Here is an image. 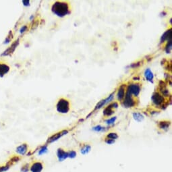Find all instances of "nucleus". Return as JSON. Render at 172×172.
Here are the masks:
<instances>
[{"mask_svg": "<svg viewBox=\"0 0 172 172\" xmlns=\"http://www.w3.org/2000/svg\"><path fill=\"white\" fill-rule=\"evenodd\" d=\"M141 90V86L139 83H131L128 85L126 89V93L130 94L135 97H137L139 95Z\"/></svg>", "mask_w": 172, "mask_h": 172, "instance_id": "7ed1b4c3", "label": "nucleus"}, {"mask_svg": "<svg viewBox=\"0 0 172 172\" xmlns=\"http://www.w3.org/2000/svg\"><path fill=\"white\" fill-rule=\"evenodd\" d=\"M106 104H107V103H106V100H105V99L101 100V101H100L99 102H98V103L95 105V107H94L93 112L94 111L98 110V109H100L101 108H102V107H103L105 105H106Z\"/></svg>", "mask_w": 172, "mask_h": 172, "instance_id": "aec40b11", "label": "nucleus"}, {"mask_svg": "<svg viewBox=\"0 0 172 172\" xmlns=\"http://www.w3.org/2000/svg\"><path fill=\"white\" fill-rule=\"evenodd\" d=\"M157 125H158V128H159L160 130H169V126L171 125V122L167 120H162V121H159V122H158Z\"/></svg>", "mask_w": 172, "mask_h": 172, "instance_id": "4468645a", "label": "nucleus"}, {"mask_svg": "<svg viewBox=\"0 0 172 172\" xmlns=\"http://www.w3.org/2000/svg\"><path fill=\"white\" fill-rule=\"evenodd\" d=\"M77 155L76 152L75 151L71 150L68 151V157L70 159H74Z\"/></svg>", "mask_w": 172, "mask_h": 172, "instance_id": "a878e982", "label": "nucleus"}, {"mask_svg": "<svg viewBox=\"0 0 172 172\" xmlns=\"http://www.w3.org/2000/svg\"><path fill=\"white\" fill-rule=\"evenodd\" d=\"M52 12L60 18H64L70 14V3L65 1H56L52 4Z\"/></svg>", "mask_w": 172, "mask_h": 172, "instance_id": "f257e3e1", "label": "nucleus"}, {"mask_svg": "<svg viewBox=\"0 0 172 172\" xmlns=\"http://www.w3.org/2000/svg\"><path fill=\"white\" fill-rule=\"evenodd\" d=\"M105 138L116 141V140L119 138V136L116 132H109V133H108L106 136H105Z\"/></svg>", "mask_w": 172, "mask_h": 172, "instance_id": "4be33fe9", "label": "nucleus"}, {"mask_svg": "<svg viewBox=\"0 0 172 172\" xmlns=\"http://www.w3.org/2000/svg\"><path fill=\"white\" fill-rule=\"evenodd\" d=\"M21 172H28L30 171V163H26L22 166L20 169Z\"/></svg>", "mask_w": 172, "mask_h": 172, "instance_id": "bb28decb", "label": "nucleus"}, {"mask_svg": "<svg viewBox=\"0 0 172 172\" xmlns=\"http://www.w3.org/2000/svg\"><path fill=\"white\" fill-rule=\"evenodd\" d=\"M126 94V85L122 84L118 88V92H117V99L118 101H122L125 97Z\"/></svg>", "mask_w": 172, "mask_h": 172, "instance_id": "9b49d317", "label": "nucleus"}, {"mask_svg": "<svg viewBox=\"0 0 172 172\" xmlns=\"http://www.w3.org/2000/svg\"><path fill=\"white\" fill-rule=\"evenodd\" d=\"M145 77L146 78L147 81H149V82L153 83V79H154V74L153 73V72L151 70V69L147 68L145 70V73H144Z\"/></svg>", "mask_w": 172, "mask_h": 172, "instance_id": "2eb2a0df", "label": "nucleus"}, {"mask_svg": "<svg viewBox=\"0 0 172 172\" xmlns=\"http://www.w3.org/2000/svg\"><path fill=\"white\" fill-rule=\"evenodd\" d=\"M142 63H143V62H136V63H134V64H131V65L130 66V67L132 68H136L139 67L140 66L142 65Z\"/></svg>", "mask_w": 172, "mask_h": 172, "instance_id": "c85d7f7f", "label": "nucleus"}, {"mask_svg": "<svg viewBox=\"0 0 172 172\" xmlns=\"http://www.w3.org/2000/svg\"><path fill=\"white\" fill-rule=\"evenodd\" d=\"M90 151H91V146L90 145L85 143V144H82L81 145L80 151V153L83 155L89 153Z\"/></svg>", "mask_w": 172, "mask_h": 172, "instance_id": "f3484780", "label": "nucleus"}, {"mask_svg": "<svg viewBox=\"0 0 172 172\" xmlns=\"http://www.w3.org/2000/svg\"><path fill=\"white\" fill-rule=\"evenodd\" d=\"M114 113H115L114 109L113 108L110 104H109L108 106L105 107L103 111V114L105 117H109L112 116L113 114H114Z\"/></svg>", "mask_w": 172, "mask_h": 172, "instance_id": "a211bd4d", "label": "nucleus"}, {"mask_svg": "<svg viewBox=\"0 0 172 172\" xmlns=\"http://www.w3.org/2000/svg\"><path fill=\"white\" fill-rule=\"evenodd\" d=\"M171 40H169L167 41V45H166L165 46V52L167 53V54H170L171 52Z\"/></svg>", "mask_w": 172, "mask_h": 172, "instance_id": "393cba45", "label": "nucleus"}, {"mask_svg": "<svg viewBox=\"0 0 172 172\" xmlns=\"http://www.w3.org/2000/svg\"><path fill=\"white\" fill-rule=\"evenodd\" d=\"M28 151V145L26 143H23V144L19 145L18 147H16V153L18 155L23 156L27 153Z\"/></svg>", "mask_w": 172, "mask_h": 172, "instance_id": "9d476101", "label": "nucleus"}, {"mask_svg": "<svg viewBox=\"0 0 172 172\" xmlns=\"http://www.w3.org/2000/svg\"><path fill=\"white\" fill-rule=\"evenodd\" d=\"M47 151H48V147H47V145L45 144L39 149V151H38V155H43L46 154Z\"/></svg>", "mask_w": 172, "mask_h": 172, "instance_id": "412c9836", "label": "nucleus"}, {"mask_svg": "<svg viewBox=\"0 0 172 172\" xmlns=\"http://www.w3.org/2000/svg\"><path fill=\"white\" fill-rule=\"evenodd\" d=\"M104 142H105V143L107 145H113L116 143V141H114V140L107 139V138H105V139H104Z\"/></svg>", "mask_w": 172, "mask_h": 172, "instance_id": "cd10ccee", "label": "nucleus"}, {"mask_svg": "<svg viewBox=\"0 0 172 172\" xmlns=\"http://www.w3.org/2000/svg\"><path fill=\"white\" fill-rule=\"evenodd\" d=\"M171 28H169L166 31L165 33H164L163 35H162L160 39V43H163L165 41H169L171 40Z\"/></svg>", "mask_w": 172, "mask_h": 172, "instance_id": "f8f14e48", "label": "nucleus"}, {"mask_svg": "<svg viewBox=\"0 0 172 172\" xmlns=\"http://www.w3.org/2000/svg\"><path fill=\"white\" fill-rule=\"evenodd\" d=\"M105 127H103V126H101V125H97L95 126H94V127H92V130H93L94 132H103L105 131Z\"/></svg>", "mask_w": 172, "mask_h": 172, "instance_id": "b1692460", "label": "nucleus"}, {"mask_svg": "<svg viewBox=\"0 0 172 172\" xmlns=\"http://www.w3.org/2000/svg\"><path fill=\"white\" fill-rule=\"evenodd\" d=\"M57 157L59 161H64L68 158V151L62 148H58L56 152Z\"/></svg>", "mask_w": 172, "mask_h": 172, "instance_id": "1a4fd4ad", "label": "nucleus"}, {"mask_svg": "<svg viewBox=\"0 0 172 172\" xmlns=\"http://www.w3.org/2000/svg\"><path fill=\"white\" fill-rule=\"evenodd\" d=\"M116 120H117V117L115 116V117H113V118L107 119V120L105 121V122L106 123V124H107L108 126H111L115 124Z\"/></svg>", "mask_w": 172, "mask_h": 172, "instance_id": "5701e85b", "label": "nucleus"}, {"mask_svg": "<svg viewBox=\"0 0 172 172\" xmlns=\"http://www.w3.org/2000/svg\"><path fill=\"white\" fill-rule=\"evenodd\" d=\"M68 133V130H62V131L57 132V133H56V134H54V135H53L52 136H51V137L49 138L48 139H47L46 145H48L49 144H52V143H54V142L58 141L60 138L64 137V135H67Z\"/></svg>", "mask_w": 172, "mask_h": 172, "instance_id": "0eeeda50", "label": "nucleus"}, {"mask_svg": "<svg viewBox=\"0 0 172 172\" xmlns=\"http://www.w3.org/2000/svg\"><path fill=\"white\" fill-rule=\"evenodd\" d=\"M132 116H133L134 120L137 122H141L144 120L145 116L142 114L141 113L139 112H135L132 113Z\"/></svg>", "mask_w": 172, "mask_h": 172, "instance_id": "6ab92c4d", "label": "nucleus"}, {"mask_svg": "<svg viewBox=\"0 0 172 172\" xmlns=\"http://www.w3.org/2000/svg\"><path fill=\"white\" fill-rule=\"evenodd\" d=\"M22 3L24 6H29L30 5V1L26 0V1H22Z\"/></svg>", "mask_w": 172, "mask_h": 172, "instance_id": "7c9ffc66", "label": "nucleus"}, {"mask_svg": "<svg viewBox=\"0 0 172 172\" xmlns=\"http://www.w3.org/2000/svg\"><path fill=\"white\" fill-rule=\"evenodd\" d=\"M18 43H19V40L18 39V40L14 41V42L12 43V45H11V46L4 52V54H2V56H7V55L12 54V53L14 52V50H16L17 46H18Z\"/></svg>", "mask_w": 172, "mask_h": 172, "instance_id": "dca6fc26", "label": "nucleus"}, {"mask_svg": "<svg viewBox=\"0 0 172 172\" xmlns=\"http://www.w3.org/2000/svg\"><path fill=\"white\" fill-rule=\"evenodd\" d=\"M10 68L7 62L0 60V77L4 76L9 72Z\"/></svg>", "mask_w": 172, "mask_h": 172, "instance_id": "6e6552de", "label": "nucleus"}, {"mask_svg": "<svg viewBox=\"0 0 172 172\" xmlns=\"http://www.w3.org/2000/svg\"><path fill=\"white\" fill-rule=\"evenodd\" d=\"M56 110L60 113H68L70 110V103L67 99L61 98L56 104Z\"/></svg>", "mask_w": 172, "mask_h": 172, "instance_id": "f03ea898", "label": "nucleus"}, {"mask_svg": "<svg viewBox=\"0 0 172 172\" xmlns=\"http://www.w3.org/2000/svg\"><path fill=\"white\" fill-rule=\"evenodd\" d=\"M136 105H137V101L133 96L126 93L125 97L122 102V106L126 108H130V107H135Z\"/></svg>", "mask_w": 172, "mask_h": 172, "instance_id": "39448f33", "label": "nucleus"}, {"mask_svg": "<svg viewBox=\"0 0 172 172\" xmlns=\"http://www.w3.org/2000/svg\"><path fill=\"white\" fill-rule=\"evenodd\" d=\"M27 29H28V26H26V25L22 26L21 27V28L20 29V33L21 34L24 33V32H26V31H27Z\"/></svg>", "mask_w": 172, "mask_h": 172, "instance_id": "c756f323", "label": "nucleus"}, {"mask_svg": "<svg viewBox=\"0 0 172 172\" xmlns=\"http://www.w3.org/2000/svg\"><path fill=\"white\" fill-rule=\"evenodd\" d=\"M44 169V163L41 161L35 160L30 163V171L42 172Z\"/></svg>", "mask_w": 172, "mask_h": 172, "instance_id": "423d86ee", "label": "nucleus"}, {"mask_svg": "<svg viewBox=\"0 0 172 172\" xmlns=\"http://www.w3.org/2000/svg\"><path fill=\"white\" fill-rule=\"evenodd\" d=\"M151 101L157 107H161L165 102V98L160 92H155L151 97Z\"/></svg>", "mask_w": 172, "mask_h": 172, "instance_id": "20e7f679", "label": "nucleus"}, {"mask_svg": "<svg viewBox=\"0 0 172 172\" xmlns=\"http://www.w3.org/2000/svg\"><path fill=\"white\" fill-rule=\"evenodd\" d=\"M16 162H17V160L16 158L15 157L12 158V159L9 161L7 162L5 165L0 166V172H5V171H7V170L10 168L11 166H12L13 164L16 163Z\"/></svg>", "mask_w": 172, "mask_h": 172, "instance_id": "ddd939ff", "label": "nucleus"}]
</instances>
